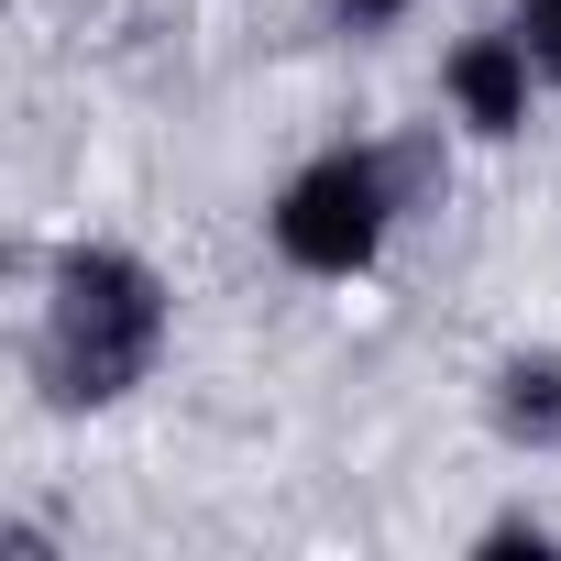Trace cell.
<instances>
[{
	"label": "cell",
	"instance_id": "7a4b0ae2",
	"mask_svg": "<svg viewBox=\"0 0 561 561\" xmlns=\"http://www.w3.org/2000/svg\"><path fill=\"white\" fill-rule=\"evenodd\" d=\"M408 209H419V165L397 144H331L264 198V242H275V264L320 275V287H353V275L386 264Z\"/></svg>",
	"mask_w": 561,
	"mask_h": 561
},
{
	"label": "cell",
	"instance_id": "8992f818",
	"mask_svg": "<svg viewBox=\"0 0 561 561\" xmlns=\"http://www.w3.org/2000/svg\"><path fill=\"white\" fill-rule=\"evenodd\" d=\"M331 12H342V34H386V23L419 12V0H331Z\"/></svg>",
	"mask_w": 561,
	"mask_h": 561
},
{
	"label": "cell",
	"instance_id": "3957f363",
	"mask_svg": "<svg viewBox=\"0 0 561 561\" xmlns=\"http://www.w3.org/2000/svg\"><path fill=\"white\" fill-rule=\"evenodd\" d=\"M539 56H528V34L517 23H484V34H462L451 56H440V100H451V122L473 133V144H517L528 133V111H539Z\"/></svg>",
	"mask_w": 561,
	"mask_h": 561
},
{
	"label": "cell",
	"instance_id": "5b68a950",
	"mask_svg": "<svg viewBox=\"0 0 561 561\" xmlns=\"http://www.w3.org/2000/svg\"><path fill=\"white\" fill-rule=\"evenodd\" d=\"M517 34H528V56H539V78L561 89V0H517V12H506Z\"/></svg>",
	"mask_w": 561,
	"mask_h": 561
},
{
	"label": "cell",
	"instance_id": "6da1fadb",
	"mask_svg": "<svg viewBox=\"0 0 561 561\" xmlns=\"http://www.w3.org/2000/svg\"><path fill=\"white\" fill-rule=\"evenodd\" d=\"M176 298L133 242H67L45 264V309H34V386L45 408H122L165 364Z\"/></svg>",
	"mask_w": 561,
	"mask_h": 561
},
{
	"label": "cell",
	"instance_id": "277c9868",
	"mask_svg": "<svg viewBox=\"0 0 561 561\" xmlns=\"http://www.w3.org/2000/svg\"><path fill=\"white\" fill-rule=\"evenodd\" d=\"M484 408H495V430H506V440H528V451H539V440H561V353H506Z\"/></svg>",
	"mask_w": 561,
	"mask_h": 561
}]
</instances>
